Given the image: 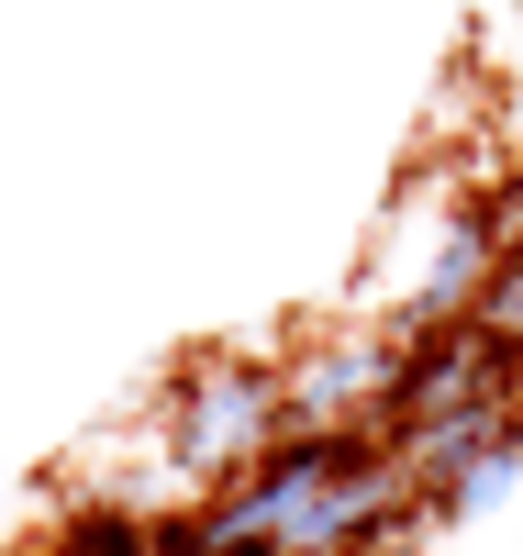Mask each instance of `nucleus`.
Here are the masks:
<instances>
[{
    "label": "nucleus",
    "mask_w": 523,
    "mask_h": 556,
    "mask_svg": "<svg viewBox=\"0 0 523 556\" xmlns=\"http://www.w3.org/2000/svg\"><path fill=\"white\" fill-rule=\"evenodd\" d=\"M401 479H412V513L423 523H480L523 490V401H457L435 424L401 434Z\"/></svg>",
    "instance_id": "nucleus-2"
},
{
    "label": "nucleus",
    "mask_w": 523,
    "mask_h": 556,
    "mask_svg": "<svg viewBox=\"0 0 523 556\" xmlns=\"http://www.w3.org/2000/svg\"><path fill=\"white\" fill-rule=\"evenodd\" d=\"M278 379H290V424H378V401L401 379V323H346V334H323L301 356H278Z\"/></svg>",
    "instance_id": "nucleus-3"
},
{
    "label": "nucleus",
    "mask_w": 523,
    "mask_h": 556,
    "mask_svg": "<svg viewBox=\"0 0 523 556\" xmlns=\"http://www.w3.org/2000/svg\"><path fill=\"white\" fill-rule=\"evenodd\" d=\"M357 556H412V545H357Z\"/></svg>",
    "instance_id": "nucleus-6"
},
{
    "label": "nucleus",
    "mask_w": 523,
    "mask_h": 556,
    "mask_svg": "<svg viewBox=\"0 0 523 556\" xmlns=\"http://www.w3.org/2000/svg\"><path fill=\"white\" fill-rule=\"evenodd\" d=\"M278 434H290V379H278V356H257V345H189L167 367L157 456H167L178 490H234Z\"/></svg>",
    "instance_id": "nucleus-1"
},
{
    "label": "nucleus",
    "mask_w": 523,
    "mask_h": 556,
    "mask_svg": "<svg viewBox=\"0 0 523 556\" xmlns=\"http://www.w3.org/2000/svg\"><path fill=\"white\" fill-rule=\"evenodd\" d=\"M480 312H490L501 334L523 345V223H512V245H501V267H490V290H480Z\"/></svg>",
    "instance_id": "nucleus-5"
},
{
    "label": "nucleus",
    "mask_w": 523,
    "mask_h": 556,
    "mask_svg": "<svg viewBox=\"0 0 523 556\" xmlns=\"http://www.w3.org/2000/svg\"><path fill=\"white\" fill-rule=\"evenodd\" d=\"M57 556H157V501H89V513H67Z\"/></svg>",
    "instance_id": "nucleus-4"
}]
</instances>
